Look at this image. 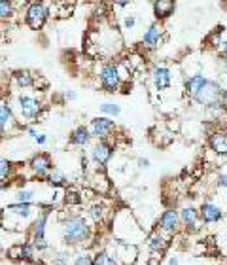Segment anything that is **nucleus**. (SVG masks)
<instances>
[{
    "label": "nucleus",
    "mask_w": 227,
    "mask_h": 265,
    "mask_svg": "<svg viewBox=\"0 0 227 265\" xmlns=\"http://www.w3.org/2000/svg\"><path fill=\"white\" fill-rule=\"evenodd\" d=\"M133 25H135V17H127V19H125V27H127V29H131Z\"/></svg>",
    "instance_id": "obj_33"
},
{
    "label": "nucleus",
    "mask_w": 227,
    "mask_h": 265,
    "mask_svg": "<svg viewBox=\"0 0 227 265\" xmlns=\"http://www.w3.org/2000/svg\"><path fill=\"white\" fill-rule=\"evenodd\" d=\"M46 140H48V138H46V135H38L36 136V142H38V144H46Z\"/></svg>",
    "instance_id": "obj_34"
},
{
    "label": "nucleus",
    "mask_w": 227,
    "mask_h": 265,
    "mask_svg": "<svg viewBox=\"0 0 227 265\" xmlns=\"http://www.w3.org/2000/svg\"><path fill=\"white\" fill-rule=\"evenodd\" d=\"M65 182H67V176L63 173H59V171H53L51 176H49V184L51 186H61V184H65Z\"/></svg>",
    "instance_id": "obj_25"
},
{
    "label": "nucleus",
    "mask_w": 227,
    "mask_h": 265,
    "mask_svg": "<svg viewBox=\"0 0 227 265\" xmlns=\"http://www.w3.org/2000/svg\"><path fill=\"white\" fill-rule=\"evenodd\" d=\"M8 212H13V214H19V216H27L31 214V205H27V203H17V205H10L8 207Z\"/></svg>",
    "instance_id": "obj_22"
},
{
    "label": "nucleus",
    "mask_w": 227,
    "mask_h": 265,
    "mask_svg": "<svg viewBox=\"0 0 227 265\" xmlns=\"http://www.w3.org/2000/svg\"><path fill=\"white\" fill-rule=\"evenodd\" d=\"M154 10H155V15L157 17H169L172 12H174V2H169V0H159V2H155L154 4Z\"/></svg>",
    "instance_id": "obj_18"
},
{
    "label": "nucleus",
    "mask_w": 227,
    "mask_h": 265,
    "mask_svg": "<svg viewBox=\"0 0 227 265\" xmlns=\"http://www.w3.org/2000/svg\"><path fill=\"white\" fill-rule=\"evenodd\" d=\"M12 12V2H8V0H0V17L6 19Z\"/></svg>",
    "instance_id": "obj_26"
},
{
    "label": "nucleus",
    "mask_w": 227,
    "mask_h": 265,
    "mask_svg": "<svg viewBox=\"0 0 227 265\" xmlns=\"http://www.w3.org/2000/svg\"><path fill=\"white\" fill-rule=\"evenodd\" d=\"M223 53H225V55H227V44H225V46H223Z\"/></svg>",
    "instance_id": "obj_40"
},
{
    "label": "nucleus",
    "mask_w": 227,
    "mask_h": 265,
    "mask_svg": "<svg viewBox=\"0 0 227 265\" xmlns=\"http://www.w3.org/2000/svg\"><path fill=\"white\" fill-rule=\"evenodd\" d=\"M114 127H116V125H114L112 119H108V117H97V119H93L91 127H89V133H91V136H97L100 140H105L106 136L114 131Z\"/></svg>",
    "instance_id": "obj_6"
},
{
    "label": "nucleus",
    "mask_w": 227,
    "mask_h": 265,
    "mask_svg": "<svg viewBox=\"0 0 227 265\" xmlns=\"http://www.w3.org/2000/svg\"><path fill=\"white\" fill-rule=\"evenodd\" d=\"M138 163H140V167H148V165H150V161H148V159H140Z\"/></svg>",
    "instance_id": "obj_36"
},
{
    "label": "nucleus",
    "mask_w": 227,
    "mask_h": 265,
    "mask_svg": "<svg viewBox=\"0 0 227 265\" xmlns=\"http://www.w3.org/2000/svg\"><path fill=\"white\" fill-rule=\"evenodd\" d=\"M100 86L105 87L106 91L114 93L121 84V76H119V70H117L116 65H105L100 68Z\"/></svg>",
    "instance_id": "obj_4"
},
{
    "label": "nucleus",
    "mask_w": 227,
    "mask_h": 265,
    "mask_svg": "<svg viewBox=\"0 0 227 265\" xmlns=\"http://www.w3.org/2000/svg\"><path fill=\"white\" fill-rule=\"evenodd\" d=\"M80 199L76 197V193L74 191H70V193H67V203H78Z\"/></svg>",
    "instance_id": "obj_32"
},
{
    "label": "nucleus",
    "mask_w": 227,
    "mask_h": 265,
    "mask_svg": "<svg viewBox=\"0 0 227 265\" xmlns=\"http://www.w3.org/2000/svg\"><path fill=\"white\" fill-rule=\"evenodd\" d=\"M100 110L105 112V114H112V116H119V106L110 105V103H106V105L100 106Z\"/></svg>",
    "instance_id": "obj_28"
},
{
    "label": "nucleus",
    "mask_w": 227,
    "mask_h": 265,
    "mask_svg": "<svg viewBox=\"0 0 227 265\" xmlns=\"http://www.w3.org/2000/svg\"><path fill=\"white\" fill-rule=\"evenodd\" d=\"M193 99H195L197 103H201V105L212 108V106L220 105L221 103V89L216 81H207V86L197 93Z\"/></svg>",
    "instance_id": "obj_2"
},
{
    "label": "nucleus",
    "mask_w": 227,
    "mask_h": 265,
    "mask_svg": "<svg viewBox=\"0 0 227 265\" xmlns=\"http://www.w3.org/2000/svg\"><path fill=\"white\" fill-rule=\"evenodd\" d=\"M180 218H182V222H184V226H188V228H195L197 226V218H199V214H197L195 209H191V207H188V209H182L180 210Z\"/></svg>",
    "instance_id": "obj_19"
},
{
    "label": "nucleus",
    "mask_w": 227,
    "mask_h": 265,
    "mask_svg": "<svg viewBox=\"0 0 227 265\" xmlns=\"http://www.w3.org/2000/svg\"><path fill=\"white\" fill-rule=\"evenodd\" d=\"M48 15H49V10L46 4H42V2H32L31 6H29V10H27V23H29L31 29H40V27H44Z\"/></svg>",
    "instance_id": "obj_3"
},
{
    "label": "nucleus",
    "mask_w": 227,
    "mask_h": 265,
    "mask_svg": "<svg viewBox=\"0 0 227 265\" xmlns=\"http://www.w3.org/2000/svg\"><path fill=\"white\" fill-rule=\"evenodd\" d=\"M93 265H117V261L108 252H98L93 258Z\"/></svg>",
    "instance_id": "obj_21"
},
{
    "label": "nucleus",
    "mask_w": 227,
    "mask_h": 265,
    "mask_svg": "<svg viewBox=\"0 0 227 265\" xmlns=\"http://www.w3.org/2000/svg\"><path fill=\"white\" fill-rule=\"evenodd\" d=\"M154 84L157 89H167L171 86V72L163 67H157L154 70Z\"/></svg>",
    "instance_id": "obj_16"
},
{
    "label": "nucleus",
    "mask_w": 227,
    "mask_h": 265,
    "mask_svg": "<svg viewBox=\"0 0 227 265\" xmlns=\"http://www.w3.org/2000/svg\"><path fill=\"white\" fill-rule=\"evenodd\" d=\"M207 78H204L203 74H195V76H191L190 80L185 81V91L190 93L191 97H195L197 93L201 91V89H203L204 86H207Z\"/></svg>",
    "instance_id": "obj_13"
},
{
    "label": "nucleus",
    "mask_w": 227,
    "mask_h": 265,
    "mask_svg": "<svg viewBox=\"0 0 227 265\" xmlns=\"http://www.w3.org/2000/svg\"><path fill=\"white\" fill-rule=\"evenodd\" d=\"M46 222H48V212L38 216L34 228H32V231H34V248H38V250L48 248V244H46Z\"/></svg>",
    "instance_id": "obj_7"
},
{
    "label": "nucleus",
    "mask_w": 227,
    "mask_h": 265,
    "mask_svg": "<svg viewBox=\"0 0 227 265\" xmlns=\"http://www.w3.org/2000/svg\"><path fill=\"white\" fill-rule=\"evenodd\" d=\"M159 228L163 229V231H169V233L176 231V228H178V214H176L174 210H167L165 214L161 216Z\"/></svg>",
    "instance_id": "obj_11"
},
{
    "label": "nucleus",
    "mask_w": 227,
    "mask_h": 265,
    "mask_svg": "<svg viewBox=\"0 0 227 265\" xmlns=\"http://www.w3.org/2000/svg\"><path fill=\"white\" fill-rule=\"evenodd\" d=\"M142 42H144V46L146 48H157L161 42V27L157 25H150L148 27V31L144 32V38H142Z\"/></svg>",
    "instance_id": "obj_10"
},
{
    "label": "nucleus",
    "mask_w": 227,
    "mask_h": 265,
    "mask_svg": "<svg viewBox=\"0 0 227 265\" xmlns=\"http://www.w3.org/2000/svg\"><path fill=\"white\" fill-rule=\"evenodd\" d=\"M220 184L223 186V188H227V174H221L220 176Z\"/></svg>",
    "instance_id": "obj_35"
},
{
    "label": "nucleus",
    "mask_w": 227,
    "mask_h": 265,
    "mask_svg": "<svg viewBox=\"0 0 227 265\" xmlns=\"http://www.w3.org/2000/svg\"><path fill=\"white\" fill-rule=\"evenodd\" d=\"M19 108H21V114L27 119H34L42 112V105L36 99H32V97H21L19 99Z\"/></svg>",
    "instance_id": "obj_8"
},
{
    "label": "nucleus",
    "mask_w": 227,
    "mask_h": 265,
    "mask_svg": "<svg viewBox=\"0 0 227 265\" xmlns=\"http://www.w3.org/2000/svg\"><path fill=\"white\" fill-rule=\"evenodd\" d=\"M210 148L214 150L216 154L227 155V136L223 133H214L210 135Z\"/></svg>",
    "instance_id": "obj_15"
},
{
    "label": "nucleus",
    "mask_w": 227,
    "mask_h": 265,
    "mask_svg": "<svg viewBox=\"0 0 227 265\" xmlns=\"http://www.w3.org/2000/svg\"><path fill=\"white\" fill-rule=\"evenodd\" d=\"M91 157L95 163H98V165H106L108 163V159L112 157V146L108 144V142H98L97 146L93 148L91 152Z\"/></svg>",
    "instance_id": "obj_9"
},
{
    "label": "nucleus",
    "mask_w": 227,
    "mask_h": 265,
    "mask_svg": "<svg viewBox=\"0 0 227 265\" xmlns=\"http://www.w3.org/2000/svg\"><path fill=\"white\" fill-rule=\"evenodd\" d=\"M74 265H93V259L87 256V254H80L78 258H76V261H74Z\"/></svg>",
    "instance_id": "obj_29"
},
{
    "label": "nucleus",
    "mask_w": 227,
    "mask_h": 265,
    "mask_svg": "<svg viewBox=\"0 0 227 265\" xmlns=\"http://www.w3.org/2000/svg\"><path fill=\"white\" fill-rule=\"evenodd\" d=\"M31 167L38 178L49 180V176H51V159H49V155L46 154L34 155L31 161Z\"/></svg>",
    "instance_id": "obj_5"
},
{
    "label": "nucleus",
    "mask_w": 227,
    "mask_h": 265,
    "mask_svg": "<svg viewBox=\"0 0 227 265\" xmlns=\"http://www.w3.org/2000/svg\"><path fill=\"white\" fill-rule=\"evenodd\" d=\"M89 237V226H87L81 218H72L65 223L63 229V240L68 244H78Z\"/></svg>",
    "instance_id": "obj_1"
},
{
    "label": "nucleus",
    "mask_w": 227,
    "mask_h": 265,
    "mask_svg": "<svg viewBox=\"0 0 227 265\" xmlns=\"http://www.w3.org/2000/svg\"><path fill=\"white\" fill-rule=\"evenodd\" d=\"M148 247H150L152 252H163V250L167 248V240L163 239L161 235L155 233V235L150 237V240H148Z\"/></svg>",
    "instance_id": "obj_20"
},
{
    "label": "nucleus",
    "mask_w": 227,
    "mask_h": 265,
    "mask_svg": "<svg viewBox=\"0 0 227 265\" xmlns=\"http://www.w3.org/2000/svg\"><path fill=\"white\" fill-rule=\"evenodd\" d=\"M91 216L95 222H98V220H102V209L100 207H93L91 209Z\"/></svg>",
    "instance_id": "obj_31"
},
{
    "label": "nucleus",
    "mask_w": 227,
    "mask_h": 265,
    "mask_svg": "<svg viewBox=\"0 0 227 265\" xmlns=\"http://www.w3.org/2000/svg\"><path fill=\"white\" fill-rule=\"evenodd\" d=\"M169 265H178V259H176V258H172L171 261H169Z\"/></svg>",
    "instance_id": "obj_37"
},
{
    "label": "nucleus",
    "mask_w": 227,
    "mask_h": 265,
    "mask_svg": "<svg viewBox=\"0 0 227 265\" xmlns=\"http://www.w3.org/2000/svg\"><path fill=\"white\" fill-rule=\"evenodd\" d=\"M51 265H68L67 263V256H65V254H57L55 258L51 259Z\"/></svg>",
    "instance_id": "obj_30"
},
{
    "label": "nucleus",
    "mask_w": 227,
    "mask_h": 265,
    "mask_svg": "<svg viewBox=\"0 0 227 265\" xmlns=\"http://www.w3.org/2000/svg\"><path fill=\"white\" fill-rule=\"evenodd\" d=\"M89 138H91V133H89V129H86V127H78V129L74 131L72 136H70V142H72L74 146H87L89 144Z\"/></svg>",
    "instance_id": "obj_17"
},
{
    "label": "nucleus",
    "mask_w": 227,
    "mask_h": 265,
    "mask_svg": "<svg viewBox=\"0 0 227 265\" xmlns=\"http://www.w3.org/2000/svg\"><path fill=\"white\" fill-rule=\"evenodd\" d=\"M13 125H15V119L12 116V110L6 103H2V106H0V129H2V133H6Z\"/></svg>",
    "instance_id": "obj_12"
},
{
    "label": "nucleus",
    "mask_w": 227,
    "mask_h": 265,
    "mask_svg": "<svg viewBox=\"0 0 227 265\" xmlns=\"http://www.w3.org/2000/svg\"><path fill=\"white\" fill-rule=\"evenodd\" d=\"M201 218H203V222H207V223L218 222L221 218L220 207H216V205H212V203H207L203 209H201Z\"/></svg>",
    "instance_id": "obj_14"
},
{
    "label": "nucleus",
    "mask_w": 227,
    "mask_h": 265,
    "mask_svg": "<svg viewBox=\"0 0 227 265\" xmlns=\"http://www.w3.org/2000/svg\"><path fill=\"white\" fill-rule=\"evenodd\" d=\"M10 171H12V163H10L8 159L0 161V176H2V180H6V176L10 174Z\"/></svg>",
    "instance_id": "obj_27"
},
{
    "label": "nucleus",
    "mask_w": 227,
    "mask_h": 265,
    "mask_svg": "<svg viewBox=\"0 0 227 265\" xmlns=\"http://www.w3.org/2000/svg\"><path fill=\"white\" fill-rule=\"evenodd\" d=\"M223 65H225V68H227V55H223Z\"/></svg>",
    "instance_id": "obj_38"
},
{
    "label": "nucleus",
    "mask_w": 227,
    "mask_h": 265,
    "mask_svg": "<svg viewBox=\"0 0 227 265\" xmlns=\"http://www.w3.org/2000/svg\"><path fill=\"white\" fill-rule=\"evenodd\" d=\"M32 199H34V193H32L31 190H21V191L17 193V201H19V203L31 205V203H32Z\"/></svg>",
    "instance_id": "obj_24"
},
{
    "label": "nucleus",
    "mask_w": 227,
    "mask_h": 265,
    "mask_svg": "<svg viewBox=\"0 0 227 265\" xmlns=\"http://www.w3.org/2000/svg\"><path fill=\"white\" fill-rule=\"evenodd\" d=\"M223 97H225V99H227V87H225V89H223Z\"/></svg>",
    "instance_id": "obj_39"
},
{
    "label": "nucleus",
    "mask_w": 227,
    "mask_h": 265,
    "mask_svg": "<svg viewBox=\"0 0 227 265\" xmlns=\"http://www.w3.org/2000/svg\"><path fill=\"white\" fill-rule=\"evenodd\" d=\"M15 80H17L19 87H32V84H34L32 74H31V72H27V70L17 72V74H15Z\"/></svg>",
    "instance_id": "obj_23"
}]
</instances>
